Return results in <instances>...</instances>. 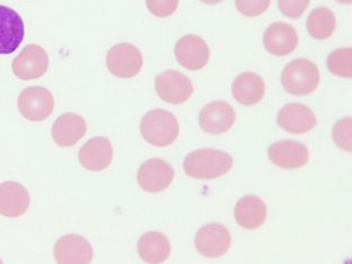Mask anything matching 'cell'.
<instances>
[{"mask_svg":"<svg viewBox=\"0 0 352 264\" xmlns=\"http://www.w3.org/2000/svg\"><path fill=\"white\" fill-rule=\"evenodd\" d=\"M17 107L26 120L32 122H41L52 113L54 98L47 88L32 86L19 94Z\"/></svg>","mask_w":352,"mask_h":264,"instance_id":"obj_5","label":"cell"},{"mask_svg":"<svg viewBox=\"0 0 352 264\" xmlns=\"http://www.w3.org/2000/svg\"><path fill=\"white\" fill-rule=\"evenodd\" d=\"M138 254L146 263H164L170 254V243L160 232H148L138 241Z\"/></svg>","mask_w":352,"mask_h":264,"instance_id":"obj_22","label":"cell"},{"mask_svg":"<svg viewBox=\"0 0 352 264\" xmlns=\"http://www.w3.org/2000/svg\"><path fill=\"white\" fill-rule=\"evenodd\" d=\"M307 31L316 40H327L333 34L337 28V19L332 10L327 7H318L308 16Z\"/></svg>","mask_w":352,"mask_h":264,"instance_id":"obj_23","label":"cell"},{"mask_svg":"<svg viewBox=\"0 0 352 264\" xmlns=\"http://www.w3.org/2000/svg\"><path fill=\"white\" fill-rule=\"evenodd\" d=\"M311 0H278V6L283 15L289 19H299L305 13Z\"/></svg>","mask_w":352,"mask_h":264,"instance_id":"obj_28","label":"cell"},{"mask_svg":"<svg viewBox=\"0 0 352 264\" xmlns=\"http://www.w3.org/2000/svg\"><path fill=\"white\" fill-rule=\"evenodd\" d=\"M144 58L142 51L131 43L116 44L107 54L109 72L118 78H132L140 73Z\"/></svg>","mask_w":352,"mask_h":264,"instance_id":"obj_4","label":"cell"},{"mask_svg":"<svg viewBox=\"0 0 352 264\" xmlns=\"http://www.w3.org/2000/svg\"><path fill=\"white\" fill-rule=\"evenodd\" d=\"M195 249L206 258H216L225 254L232 244L230 230L220 223H208L195 235Z\"/></svg>","mask_w":352,"mask_h":264,"instance_id":"obj_8","label":"cell"},{"mask_svg":"<svg viewBox=\"0 0 352 264\" xmlns=\"http://www.w3.org/2000/svg\"><path fill=\"white\" fill-rule=\"evenodd\" d=\"M29 207V191L22 184L17 182L0 184V214L3 217H21Z\"/></svg>","mask_w":352,"mask_h":264,"instance_id":"obj_19","label":"cell"},{"mask_svg":"<svg viewBox=\"0 0 352 264\" xmlns=\"http://www.w3.org/2000/svg\"><path fill=\"white\" fill-rule=\"evenodd\" d=\"M338 3H344V5H350L352 3V0H336Z\"/></svg>","mask_w":352,"mask_h":264,"instance_id":"obj_30","label":"cell"},{"mask_svg":"<svg viewBox=\"0 0 352 264\" xmlns=\"http://www.w3.org/2000/svg\"><path fill=\"white\" fill-rule=\"evenodd\" d=\"M351 126V118H344L336 123L332 132L334 142L337 144L338 147L348 153H351L352 151Z\"/></svg>","mask_w":352,"mask_h":264,"instance_id":"obj_25","label":"cell"},{"mask_svg":"<svg viewBox=\"0 0 352 264\" xmlns=\"http://www.w3.org/2000/svg\"><path fill=\"white\" fill-rule=\"evenodd\" d=\"M321 75L318 67L305 58L295 59L283 70L281 82L287 93L292 95H308L318 87Z\"/></svg>","mask_w":352,"mask_h":264,"instance_id":"obj_3","label":"cell"},{"mask_svg":"<svg viewBox=\"0 0 352 264\" xmlns=\"http://www.w3.org/2000/svg\"><path fill=\"white\" fill-rule=\"evenodd\" d=\"M277 122L283 130L295 135H302L314 129L318 124V118L304 104L290 103L279 111Z\"/></svg>","mask_w":352,"mask_h":264,"instance_id":"obj_15","label":"cell"},{"mask_svg":"<svg viewBox=\"0 0 352 264\" xmlns=\"http://www.w3.org/2000/svg\"><path fill=\"white\" fill-rule=\"evenodd\" d=\"M173 167L161 158H151L142 164L138 170L139 186L149 193H158L166 190L174 179Z\"/></svg>","mask_w":352,"mask_h":264,"instance_id":"obj_10","label":"cell"},{"mask_svg":"<svg viewBox=\"0 0 352 264\" xmlns=\"http://www.w3.org/2000/svg\"><path fill=\"white\" fill-rule=\"evenodd\" d=\"M235 120L233 107L223 101L207 104L199 116V123L202 130L210 135H221L232 129Z\"/></svg>","mask_w":352,"mask_h":264,"instance_id":"obj_12","label":"cell"},{"mask_svg":"<svg viewBox=\"0 0 352 264\" xmlns=\"http://www.w3.org/2000/svg\"><path fill=\"white\" fill-rule=\"evenodd\" d=\"M263 43L269 54L276 57H285L296 50L298 34L293 26L287 23H274L264 32Z\"/></svg>","mask_w":352,"mask_h":264,"instance_id":"obj_16","label":"cell"},{"mask_svg":"<svg viewBox=\"0 0 352 264\" xmlns=\"http://www.w3.org/2000/svg\"><path fill=\"white\" fill-rule=\"evenodd\" d=\"M54 254L60 264H87L93 260V248L82 236L69 234L58 239Z\"/></svg>","mask_w":352,"mask_h":264,"instance_id":"obj_13","label":"cell"},{"mask_svg":"<svg viewBox=\"0 0 352 264\" xmlns=\"http://www.w3.org/2000/svg\"><path fill=\"white\" fill-rule=\"evenodd\" d=\"M175 57L183 68L197 72L207 66L210 59V49L207 42L198 35H186L176 43Z\"/></svg>","mask_w":352,"mask_h":264,"instance_id":"obj_9","label":"cell"},{"mask_svg":"<svg viewBox=\"0 0 352 264\" xmlns=\"http://www.w3.org/2000/svg\"><path fill=\"white\" fill-rule=\"evenodd\" d=\"M271 0H235L236 8L246 17H256L267 12Z\"/></svg>","mask_w":352,"mask_h":264,"instance_id":"obj_26","label":"cell"},{"mask_svg":"<svg viewBox=\"0 0 352 264\" xmlns=\"http://www.w3.org/2000/svg\"><path fill=\"white\" fill-rule=\"evenodd\" d=\"M25 35L24 22L16 10L0 5V54H12Z\"/></svg>","mask_w":352,"mask_h":264,"instance_id":"obj_11","label":"cell"},{"mask_svg":"<svg viewBox=\"0 0 352 264\" xmlns=\"http://www.w3.org/2000/svg\"><path fill=\"white\" fill-rule=\"evenodd\" d=\"M140 132L148 144L156 147H167L179 137V121L168 111L155 109L142 118Z\"/></svg>","mask_w":352,"mask_h":264,"instance_id":"obj_2","label":"cell"},{"mask_svg":"<svg viewBox=\"0 0 352 264\" xmlns=\"http://www.w3.org/2000/svg\"><path fill=\"white\" fill-rule=\"evenodd\" d=\"M267 209L265 202L255 195H246L236 204L234 217L244 230H256L267 219Z\"/></svg>","mask_w":352,"mask_h":264,"instance_id":"obj_20","label":"cell"},{"mask_svg":"<svg viewBox=\"0 0 352 264\" xmlns=\"http://www.w3.org/2000/svg\"><path fill=\"white\" fill-rule=\"evenodd\" d=\"M146 5L153 15L165 19L175 13L179 7V0H146Z\"/></svg>","mask_w":352,"mask_h":264,"instance_id":"obj_27","label":"cell"},{"mask_svg":"<svg viewBox=\"0 0 352 264\" xmlns=\"http://www.w3.org/2000/svg\"><path fill=\"white\" fill-rule=\"evenodd\" d=\"M158 96L170 104L186 103L193 94V84L188 76L177 70H166L160 74L155 80Z\"/></svg>","mask_w":352,"mask_h":264,"instance_id":"obj_6","label":"cell"},{"mask_svg":"<svg viewBox=\"0 0 352 264\" xmlns=\"http://www.w3.org/2000/svg\"><path fill=\"white\" fill-rule=\"evenodd\" d=\"M327 68L333 75L351 78L352 50L351 47H341L329 54L327 60Z\"/></svg>","mask_w":352,"mask_h":264,"instance_id":"obj_24","label":"cell"},{"mask_svg":"<svg viewBox=\"0 0 352 264\" xmlns=\"http://www.w3.org/2000/svg\"><path fill=\"white\" fill-rule=\"evenodd\" d=\"M49 68V56L43 47L30 44L13 60L14 75L22 80H33L43 77Z\"/></svg>","mask_w":352,"mask_h":264,"instance_id":"obj_7","label":"cell"},{"mask_svg":"<svg viewBox=\"0 0 352 264\" xmlns=\"http://www.w3.org/2000/svg\"><path fill=\"white\" fill-rule=\"evenodd\" d=\"M85 120L76 113H65L54 121L52 139L60 147L75 146L86 135Z\"/></svg>","mask_w":352,"mask_h":264,"instance_id":"obj_18","label":"cell"},{"mask_svg":"<svg viewBox=\"0 0 352 264\" xmlns=\"http://www.w3.org/2000/svg\"><path fill=\"white\" fill-rule=\"evenodd\" d=\"M113 158L111 142L104 137H95L86 142L79 151V163L91 172H101L110 166Z\"/></svg>","mask_w":352,"mask_h":264,"instance_id":"obj_17","label":"cell"},{"mask_svg":"<svg viewBox=\"0 0 352 264\" xmlns=\"http://www.w3.org/2000/svg\"><path fill=\"white\" fill-rule=\"evenodd\" d=\"M271 163L285 170H295L305 166L309 160V151L302 142L294 140L277 142L267 149Z\"/></svg>","mask_w":352,"mask_h":264,"instance_id":"obj_14","label":"cell"},{"mask_svg":"<svg viewBox=\"0 0 352 264\" xmlns=\"http://www.w3.org/2000/svg\"><path fill=\"white\" fill-rule=\"evenodd\" d=\"M233 157L217 149H199L192 151L183 163L186 175L193 179H214L230 172L233 167Z\"/></svg>","mask_w":352,"mask_h":264,"instance_id":"obj_1","label":"cell"},{"mask_svg":"<svg viewBox=\"0 0 352 264\" xmlns=\"http://www.w3.org/2000/svg\"><path fill=\"white\" fill-rule=\"evenodd\" d=\"M232 91L236 101L245 107L260 103L265 94V84L258 74L243 73L236 77L232 86Z\"/></svg>","mask_w":352,"mask_h":264,"instance_id":"obj_21","label":"cell"},{"mask_svg":"<svg viewBox=\"0 0 352 264\" xmlns=\"http://www.w3.org/2000/svg\"><path fill=\"white\" fill-rule=\"evenodd\" d=\"M204 3L207 5H217V3H223V0H200Z\"/></svg>","mask_w":352,"mask_h":264,"instance_id":"obj_29","label":"cell"}]
</instances>
